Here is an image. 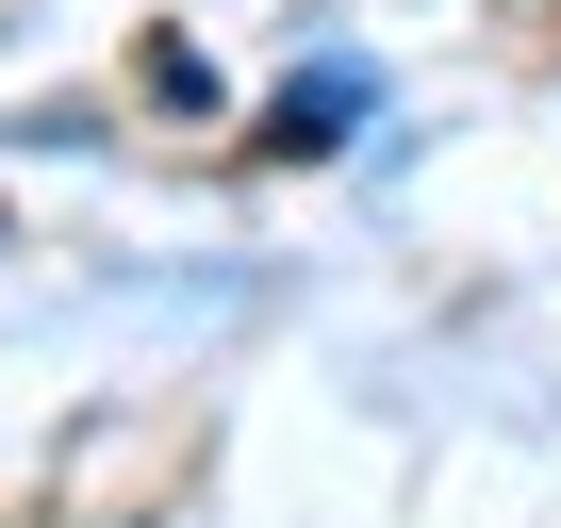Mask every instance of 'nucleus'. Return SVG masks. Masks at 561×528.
Wrapping results in <instances>:
<instances>
[{"label": "nucleus", "mask_w": 561, "mask_h": 528, "mask_svg": "<svg viewBox=\"0 0 561 528\" xmlns=\"http://www.w3.org/2000/svg\"><path fill=\"white\" fill-rule=\"evenodd\" d=\"M364 116H380V67H364V50H331V67H298V83H280L264 149H347Z\"/></svg>", "instance_id": "1"}]
</instances>
